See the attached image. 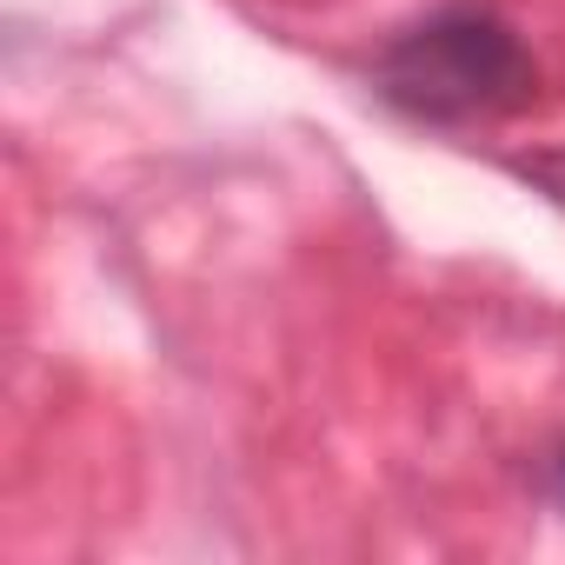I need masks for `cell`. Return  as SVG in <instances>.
Returning a JSON list of instances; mask_svg holds the SVG:
<instances>
[{
	"instance_id": "7a4b0ae2",
	"label": "cell",
	"mask_w": 565,
	"mask_h": 565,
	"mask_svg": "<svg viewBox=\"0 0 565 565\" xmlns=\"http://www.w3.org/2000/svg\"><path fill=\"white\" fill-rule=\"evenodd\" d=\"M552 486H558V499H565V452L552 459Z\"/></svg>"
},
{
	"instance_id": "6da1fadb",
	"label": "cell",
	"mask_w": 565,
	"mask_h": 565,
	"mask_svg": "<svg viewBox=\"0 0 565 565\" xmlns=\"http://www.w3.org/2000/svg\"><path fill=\"white\" fill-rule=\"evenodd\" d=\"M380 94L426 127H472V120H505L532 100L539 67L519 47V34L486 14V8H446L419 28H406L380 67Z\"/></svg>"
}]
</instances>
